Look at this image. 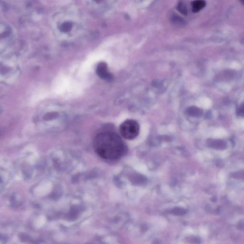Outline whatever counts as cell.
<instances>
[{
	"mask_svg": "<svg viewBox=\"0 0 244 244\" xmlns=\"http://www.w3.org/2000/svg\"><path fill=\"white\" fill-rule=\"evenodd\" d=\"M20 66L17 57L11 52L1 54V80L6 84H12L19 76Z\"/></svg>",
	"mask_w": 244,
	"mask_h": 244,
	"instance_id": "cell-3",
	"label": "cell"
},
{
	"mask_svg": "<svg viewBox=\"0 0 244 244\" xmlns=\"http://www.w3.org/2000/svg\"><path fill=\"white\" fill-rule=\"evenodd\" d=\"M241 2H242V4H243V5H244V1H241Z\"/></svg>",
	"mask_w": 244,
	"mask_h": 244,
	"instance_id": "cell-13",
	"label": "cell"
},
{
	"mask_svg": "<svg viewBox=\"0 0 244 244\" xmlns=\"http://www.w3.org/2000/svg\"><path fill=\"white\" fill-rule=\"evenodd\" d=\"M52 23L55 35L63 40L76 38L84 27L81 13L73 5L64 6L55 12L52 17Z\"/></svg>",
	"mask_w": 244,
	"mask_h": 244,
	"instance_id": "cell-1",
	"label": "cell"
},
{
	"mask_svg": "<svg viewBox=\"0 0 244 244\" xmlns=\"http://www.w3.org/2000/svg\"><path fill=\"white\" fill-rule=\"evenodd\" d=\"M99 74L102 77L105 79L111 78V75L107 72L106 65L104 64H102L99 67Z\"/></svg>",
	"mask_w": 244,
	"mask_h": 244,
	"instance_id": "cell-8",
	"label": "cell"
},
{
	"mask_svg": "<svg viewBox=\"0 0 244 244\" xmlns=\"http://www.w3.org/2000/svg\"><path fill=\"white\" fill-rule=\"evenodd\" d=\"M94 147L99 157L107 160L119 159L127 151V146L122 138L117 134L110 132L97 134L94 141Z\"/></svg>",
	"mask_w": 244,
	"mask_h": 244,
	"instance_id": "cell-2",
	"label": "cell"
},
{
	"mask_svg": "<svg viewBox=\"0 0 244 244\" xmlns=\"http://www.w3.org/2000/svg\"><path fill=\"white\" fill-rule=\"evenodd\" d=\"M209 147L212 148L219 150H223L226 148V144L223 140L210 139L208 141Z\"/></svg>",
	"mask_w": 244,
	"mask_h": 244,
	"instance_id": "cell-6",
	"label": "cell"
},
{
	"mask_svg": "<svg viewBox=\"0 0 244 244\" xmlns=\"http://www.w3.org/2000/svg\"><path fill=\"white\" fill-rule=\"evenodd\" d=\"M15 40V33L11 26L5 23L1 25V54L11 52Z\"/></svg>",
	"mask_w": 244,
	"mask_h": 244,
	"instance_id": "cell-4",
	"label": "cell"
},
{
	"mask_svg": "<svg viewBox=\"0 0 244 244\" xmlns=\"http://www.w3.org/2000/svg\"><path fill=\"white\" fill-rule=\"evenodd\" d=\"M177 9L181 13L184 15H186L187 14V10L186 5L183 2H180L177 5Z\"/></svg>",
	"mask_w": 244,
	"mask_h": 244,
	"instance_id": "cell-9",
	"label": "cell"
},
{
	"mask_svg": "<svg viewBox=\"0 0 244 244\" xmlns=\"http://www.w3.org/2000/svg\"><path fill=\"white\" fill-rule=\"evenodd\" d=\"M234 178L237 179H244V171L238 172L234 173L233 175Z\"/></svg>",
	"mask_w": 244,
	"mask_h": 244,
	"instance_id": "cell-11",
	"label": "cell"
},
{
	"mask_svg": "<svg viewBox=\"0 0 244 244\" xmlns=\"http://www.w3.org/2000/svg\"><path fill=\"white\" fill-rule=\"evenodd\" d=\"M139 124L133 119H128L123 122L119 128L121 136L128 140L136 138L139 134Z\"/></svg>",
	"mask_w": 244,
	"mask_h": 244,
	"instance_id": "cell-5",
	"label": "cell"
},
{
	"mask_svg": "<svg viewBox=\"0 0 244 244\" xmlns=\"http://www.w3.org/2000/svg\"><path fill=\"white\" fill-rule=\"evenodd\" d=\"M206 5V2L203 1H196L193 2L192 3L193 11L194 12H198L202 9H203Z\"/></svg>",
	"mask_w": 244,
	"mask_h": 244,
	"instance_id": "cell-7",
	"label": "cell"
},
{
	"mask_svg": "<svg viewBox=\"0 0 244 244\" xmlns=\"http://www.w3.org/2000/svg\"><path fill=\"white\" fill-rule=\"evenodd\" d=\"M186 210L183 209L182 208H176L172 210L171 213L177 216H181V215H184L186 213Z\"/></svg>",
	"mask_w": 244,
	"mask_h": 244,
	"instance_id": "cell-10",
	"label": "cell"
},
{
	"mask_svg": "<svg viewBox=\"0 0 244 244\" xmlns=\"http://www.w3.org/2000/svg\"><path fill=\"white\" fill-rule=\"evenodd\" d=\"M237 114L238 115H240V116H242V117H244V105H242V107H241L239 109V110H238V111H237Z\"/></svg>",
	"mask_w": 244,
	"mask_h": 244,
	"instance_id": "cell-12",
	"label": "cell"
}]
</instances>
